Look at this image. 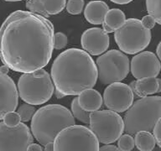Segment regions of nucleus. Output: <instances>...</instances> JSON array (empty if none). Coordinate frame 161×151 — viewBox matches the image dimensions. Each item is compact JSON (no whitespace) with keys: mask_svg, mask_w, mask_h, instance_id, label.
Here are the masks:
<instances>
[{"mask_svg":"<svg viewBox=\"0 0 161 151\" xmlns=\"http://www.w3.org/2000/svg\"><path fill=\"white\" fill-rule=\"evenodd\" d=\"M55 27L30 11L10 14L0 27V60L10 70L31 73L46 66L54 50Z\"/></svg>","mask_w":161,"mask_h":151,"instance_id":"obj_1","label":"nucleus"},{"mask_svg":"<svg viewBox=\"0 0 161 151\" xmlns=\"http://www.w3.org/2000/svg\"><path fill=\"white\" fill-rule=\"evenodd\" d=\"M50 77L55 90L65 96H77L96 85L97 67L85 50L70 48L55 58L50 68Z\"/></svg>","mask_w":161,"mask_h":151,"instance_id":"obj_2","label":"nucleus"},{"mask_svg":"<svg viewBox=\"0 0 161 151\" xmlns=\"http://www.w3.org/2000/svg\"><path fill=\"white\" fill-rule=\"evenodd\" d=\"M75 124V118L67 108L59 104H50L35 112L31 119L30 131L34 138L45 146L54 143L58 133L63 129Z\"/></svg>","mask_w":161,"mask_h":151,"instance_id":"obj_3","label":"nucleus"},{"mask_svg":"<svg viewBox=\"0 0 161 151\" xmlns=\"http://www.w3.org/2000/svg\"><path fill=\"white\" fill-rule=\"evenodd\" d=\"M161 118V97L150 96L140 98L126 112L124 131L133 135L140 131L151 132Z\"/></svg>","mask_w":161,"mask_h":151,"instance_id":"obj_4","label":"nucleus"},{"mask_svg":"<svg viewBox=\"0 0 161 151\" xmlns=\"http://www.w3.org/2000/svg\"><path fill=\"white\" fill-rule=\"evenodd\" d=\"M54 91L52 79L44 69L31 73H23L18 81L19 97L30 105L47 103L52 97Z\"/></svg>","mask_w":161,"mask_h":151,"instance_id":"obj_5","label":"nucleus"},{"mask_svg":"<svg viewBox=\"0 0 161 151\" xmlns=\"http://www.w3.org/2000/svg\"><path fill=\"white\" fill-rule=\"evenodd\" d=\"M114 40L122 52L134 55L148 47L151 41V31L143 27L141 20L128 19L115 31Z\"/></svg>","mask_w":161,"mask_h":151,"instance_id":"obj_6","label":"nucleus"},{"mask_svg":"<svg viewBox=\"0 0 161 151\" xmlns=\"http://www.w3.org/2000/svg\"><path fill=\"white\" fill-rule=\"evenodd\" d=\"M99 148L90 128L77 124L63 129L54 141V151H99Z\"/></svg>","mask_w":161,"mask_h":151,"instance_id":"obj_7","label":"nucleus"},{"mask_svg":"<svg viewBox=\"0 0 161 151\" xmlns=\"http://www.w3.org/2000/svg\"><path fill=\"white\" fill-rule=\"evenodd\" d=\"M90 129L99 143L110 144L124 132V123L118 113L111 110H97L90 113Z\"/></svg>","mask_w":161,"mask_h":151,"instance_id":"obj_8","label":"nucleus"},{"mask_svg":"<svg viewBox=\"0 0 161 151\" xmlns=\"http://www.w3.org/2000/svg\"><path fill=\"white\" fill-rule=\"evenodd\" d=\"M98 79L103 85L121 82L130 70V63L127 55L121 50H111L97 57Z\"/></svg>","mask_w":161,"mask_h":151,"instance_id":"obj_9","label":"nucleus"},{"mask_svg":"<svg viewBox=\"0 0 161 151\" xmlns=\"http://www.w3.org/2000/svg\"><path fill=\"white\" fill-rule=\"evenodd\" d=\"M33 141L31 131L24 123L9 128L0 122V151H26Z\"/></svg>","mask_w":161,"mask_h":151,"instance_id":"obj_10","label":"nucleus"},{"mask_svg":"<svg viewBox=\"0 0 161 151\" xmlns=\"http://www.w3.org/2000/svg\"><path fill=\"white\" fill-rule=\"evenodd\" d=\"M134 94L129 85L115 82L108 85L103 92V102L108 110L117 113L125 112L133 105Z\"/></svg>","mask_w":161,"mask_h":151,"instance_id":"obj_11","label":"nucleus"},{"mask_svg":"<svg viewBox=\"0 0 161 151\" xmlns=\"http://www.w3.org/2000/svg\"><path fill=\"white\" fill-rule=\"evenodd\" d=\"M130 70L137 80L157 77L161 70L160 61L153 52L143 51L134 55L131 60Z\"/></svg>","mask_w":161,"mask_h":151,"instance_id":"obj_12","label":"nucleus"},{"mask_svg":"<svg viewBox=\"0 0 161 151\" xmlns=\"http://www.w3.org/2000/svg\"><path fill=\"white\" fill-rule=\"evenodd\" d=\"M108 34L101 28H90L84 31L80 38L83 50L90 55H101L109 47Z\"/></svg>","mask_w":161,"mask_h":151,"instance_id":"obj_13","label":"nucleus"},{"mask_svg":"<svg viewBox=\"0 0 161 151\" xmlns=\"http://www.w3.org/2000/svg\"><path fill=\"white\" fill-rule=\"evenodd\" d=\"M19 104V93L12 78L0 72V120L10 112H14Z\"/></svg>","mask_w":161,"mask_h":151,"instance_id":"obj_14","label":"nucleus"},{"mask_svg":"<svg viewBox=\"0 0 161 151\" xmlns=\"http://www.w3.org/2000/svg\"><path fill=\"white\" fill-rule=\"evenodd\" d=\"M109 7L104 1H90L84 9V17L92 25H103Z\"/></svg>","mask_w":161,"mask_h":151,"instance_id":"obj_15","label":"nucleus"},{"mask_svg":"<svg viewBox=\"0 0 161 151\" xmlns=\"http://www.w3.org/2000/svg\"><path fill=\"white\" fill-rule=\"evenodd\" d=\"M77 99L80 108L88 113L99 110L103 103L102 95L92 88L83 91L80 95H78Z\"/></svg>","mask_w":161,"mask_h":151,"instance_id":"obj_16","label":"nucleus"},{"mask_svg":"<svg viewBox=\"0 0 161 151\" xmlns=\"http://www.w3.org/2000/svg\"><path fill=\"white\" fill-rule=\"evenodd\" d=\"M129 87L133 90V94L138 96V98H146L148 95L158 93V79L156 77H148L133 81Z\"/></svg>","mask_w":161,"mask_h":151,"instance_id":"obj_17","label":"nucleus"},{"mask_svg":"<svg viewBox=\"0 0 161 151\" xmlns=\"http://www.w3.org/2000/svg\"><path fill=\"white\" fill-rule=\"evenodd\" d=\"M126 21L125 14L119 8H112L106 14L103 23L115 32L120 29Z\"/></svg>","mask_w":161,"mask_h":151,"instance_id":"obj_18","label":"nucleus"},{"mask_svg":"<svg viewBox=\"0 0 161 151\" xmlns=\"http://www.w3.org/2000/svg\"><path fill=\"white\" fill-rule=\"evenodd\" d=\"M134 142L135 146L139 151H152L156 144L153 134L147 131H140L136 133Z\"/></svg>","mask_w":161,"mask_h":151,"instance_id":"obj_19","label":"nucleus"},{"mask_svg":"<svg viewBox=\"0 0 161 151\" xmlns=\"http://www.w3.org/2000/svg\"><path fill=\"white\" fill-rule=\"evenodd\" d=\"M48 16L62 12L66 6V0H40Z\"/></svg>","mask_w":161,"mask_h":151,"instance_id":"obj_20","label":"nucleus"},{"mask_svg":"<svg viewBox=\"0 0 161 151\" xmlns=\"http://www.w3.org/2000/svg\"><path fill=\"white\" fill-rule=\"evenodd\" d=\"M70 108H71V113H72L73 117L80 121L81 123H85V124H89L90 123V113L86 111L83 110L82 108H80L78 103L77 98H75L71 102L70 104Z\"/></svg>","mask_w":161,"mask_h":151,"instance_id":"obj_21","label":"nucleus"},{"mask_svg":"<svg viewBox=\"0 0 161 151\" xmlns=\"http://www.w3.org/2000/svg\"><path fill=\"white\" fill-rule=\"evenodd\" d=\"M146 9L148 14L161 25V0H146Z\"/></svg>","mask_w":161,"mask_h":151,"instance_id":"obj_22","label":"nucleus"},{"mask_svg":"<svg viewBox=\"0 0 161 151\" xmlns=\"http://www.w3.org/2000/svg\"><path fill=\"white\" fill-rule=\"evenodd\" d=\"M36 111L37 110L35 109V108L33 105L25 103L18 108L17 113H19L20 118H21V122L26 123V122H29L32 119L33 116L35 115Z\"/></svg>","mask_w":161,"mask_h":151,"instance_id":"obj_23","label":"nucleus"},{"mask_svg":"<svg viewBox=\"0 0 161 151\" xmlns=\"http://www.w3.org/2000/svg\"><path fill=\"white\" fill-rule=\"evenodd\" d=\"M135 146L134 138L130 134H123L118 140V147L121 151H132Z\"/></svg>","mask_w":161,"mask_h":151,"instance_id":"obj_24","label":"nucleus"},{"mask_svg":"<svg viewBox=\"0 0 161 151\" xmlns=\"http://www.w3.org/2000/svg\"><path fill=\"white\" fill-rule=\"evenodd\" d=\"M25 6H26V8L28 9V11H30V12L44 16V17L47 18V19L49 17L47 14L45 13V9H44V7H43L40 0H27Z\"/></svg>","mask_w":161,"mask_h":151,"instance_id":"obj_25","label":"nucleus"},{"mask_svg":"<svg viewBox=\"0 0 161 151\" xmlns=\"http://www.w3.org/2000/svg\"><path fill=\"white\" fill-rule=\"evenodd\" d=\"M84 5V0H68L65 8L70 14L77 15L82 12Z\"/></svg>","mask_w":161,"mask_h":151,"instance_id":"obj_26","label":"nucleus"},{"mask_svg":"<svg viewBox=\"0 0 161 151\" xmlns=\"http://www.w3.org/2000/svg\"><path fill=\"white\" fill-rule=\"evenodd\" d=\"M3 123L9 128H14L21 123V118L17 112H10L4 116Z\"/></svg>","mask_w":161,"mask_h":151,"instance_id":"obj_27","label":"nucleus"},{"mask_svg":"<svg viewBox=\"0 0 161 151\" xmlns=\"http://www.w3.org/2000/svg\"><path fill=\"white\" fill-rule=\"evenodd\" d=\"M67 36L64 33H55V37H54V49L55 50H62L67 45Z\"/></svg>","mask_w":161,"mask_h":151,"instance_id":"obj_28","label":"nucleus"},{"mask_svg":"<svg viewBox=\"0 0 161 151\" xmlns=\"http://www.w3.org/2000/svg\"><path fill=\"white\" fill-rule=\"evenodd\" d=\"M141 23H142V25H143V27L148 30H152L156 25V22L155 20H154V19L149 14L143 16V17L142 18V20H141Z\"/></svg>","mask_w":161,"mask_h":151,"instance_id":"obj_29","label":"nucleus"},{"mask_svg":"<svg viewBox=\"0 0 161 151\" xmlns=\"http://www.w3.org/2000/svg\"><path fill=\"white\" fill-rule=\"evenodd\" d=\"M153 134L156 140V143L161 148V118L156 123L155 127L153 130Z\"/></svg>","mask_w":161,"mask_h":151,"instance_id":"obj_30","label":"nucleus"},{"mask_svg":"<svg viewBox=\"0 0 161 151\" xmlns=\"http://www.w3.org/2000/svg\"><path fill=\"white\" fill-rule=\"evenodd\" d=\"M99 151H121L118 147L113 144H105L99 148Z\"/></svg>","mask_w":161,"mask_h":151,"instance_id":"obj_31","label":"nucleus"},{"mask_svg":"<svg viewBox=\"0 0 161 151\" xmlns=\"http://www.w3.org/2000/svg\"><path fill=\"white\" fill-rule=\"evenodd\" d=\"M26 151H43V148L40 144L32 143L29 147H28L27 150Z\"/></svg>","mask_w":161,"mask_h":151,"instance_id":"obj_32","label":"nucleus"},{"mask_svg":"<svg viewBox=\"0 0 161 151\" xmlns=\"http://www.w3.org/2000/svg\"><path fill=\"white\" fill-rule=\"evenodd\" d=\"M111 2L114 3H117V4H128L129 3H131L133 0H110Z\"/></svg>","mask_w":161,"mask_h":151,"instance_id":"obj_33","label":"nucleus"},{"mask_svg":"<svg viewBox=\"0 0 161 151\" xmlns=\"http://www.w3.org/2000/svg\"><path fill=\"white\" fill-rule=\"evenodd\" d=\"M156 54H157V57L158 58V60L161 61V41L158 43V46L156 48Z\"/></svg>","mask_w":161,"mask_h":151,"instance_id":"obj_34","label":"nucleus"},{"mask_svg":"<svg viewBox=\"0 0 161 151\" xmlns=\"http://www.w3.org/2000/svg\"><path fill=\"white\" fill-rule=\"evenodd\" d=\"M9 71V68L8 67L7 65H2L0 66V72H2L3 74H5V75H8V73Z\"/></svg>","mask_w":161,"mask_h":151,"instance_id":"obj_35","label":"nucleus"},{"mask_svg":"<svg viewBox=\"0 0 161 151\" xmlns=\"http://www.w3.org/2000/svg\"><path fill=\"white\" fill-rule=\"evenodd\" d=\"M45 151H54V143H49L45 145Z\"/></svg>","mask_w":161,"mask_h":151,"instance_id":"obj_36","label":"nucleus"},{"mask_svg":"<svg viewBox=\"0 0 161 151\" xmlns=\"http://www.w3.org/2000/svg\"><path fill=\"white\" fill-rule=\"evenodd\" d=\"M103 30H104V31H105L106 33H107V34H110V33H113V30H112V29H110V28L108 27V25H105V24H104V23H103Z\"/></svg>","mask_w":161,"mask_h":151,"instance_id":"obj_37","label":"nucleus"},{"mask_svg":"<svg viewBox=\"0 0 161 151\" xmlns=\"http://www.w3.org/2000/svg\"><path fill=\"white\" fill-rule=\"evenodd\" d=\"M55 97H56L57 98H59V99H60V98H65V95H63L62 93H60V92H58L57 90H55Z\"/></svg>","mask_w":161,"mask_h":151,"instance_id":"obj_38","label":"nucleus"},{"mask_svg":"<svg viewBox=\"0 0 161 151\" xmlns=\"http://www.w3.org/2000/svg\"><path fill=\"white\" fill-rule=\"evenodd\" d=\"M157 79H158V92H161V79L160 78H157Z\"/></svg>","mask_w":161,"mask_h":151,"instance_id":"obj_39","label":"nucleus"},{"mask_svg":"<svg viewBox=\"0 0 161 151\" xmlns=\"http://www.w3.org/2000/svg\"><path fill=\"white\" fill-rule=\"evenodd\" d=\"M6 2H19V1H23V0H4Z\"/></svg>","mask_w":161,"mask_h":151,"instance_id":"obj_40","label":"nucleus"}]
</instances>
